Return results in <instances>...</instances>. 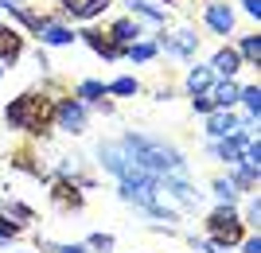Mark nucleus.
Instances as JSON below:
<instances>
[{"instance_id": "obj_1", "label": "nucleus", "mask_w": 261, "mask_h": 253, "mask_svg": "<svg viewBox=\"0 0 261 253\" xmlns=\"http://www.w3.org/2000/svg\"><path fill=\"white\" fill-rule=\"evenodd\" d=\"M121 148L133 156V164L148 172V176L164 179V176H187V160L175 152L172 144L156 140V136H144V132H129L121 136Z\"/></svg>"}, {"instance_id": "obj_2", "label": "nucleus", "mask_w": 261, "mask_h": 253, "mask_svg": "<svg viewBox=\"0 0 261 253\" xmlns=\"http://www.w3.org/2000/svg\"><path fill=\"white\" fill-rule=\"evenodd\" d=\"M4 121L12 129H28V132H43L47 125L55 121V105L43 98V94H23L4 109Z\"/></svg>"}, {"instance_id": "obj_3", "label": "nucleus", "mask_w": 261, "mask_h": 253, "mask_svg": "<svg viewBox=\"0 0 261 253\" xmlns=\"http://www.w3.org/2000/svg\"><path fill=\"white\" fill-rule=\"evenodd\" d=\"M207 230H211V245H215V249H222V245H238L242 242V218H238V210L222 203V207L207 218Z\"/></svg>"}, {"instance_id": "obj_4", "label": "nucleus", "mask_w": 261, "mask_h": 253, "mask_svg": "<svg viewBox=\"0 0 261 253\" xmlns=\"http://www.w3.org/2000/svg\"><path fill=\"white\" fill-rule=\"evenodd\" d=\"M98 156H101V167L106 172H113L117 179H129V176H137L141 167L133 164V156L121 148V140H109V144H101L98 148Z\"/></svg>"}, {"instance_id": "obj_5", "label": "nucleus", "mask_w": 261, "mask_h": 253, "mask_svg": "<svg viewBox=\"0 0 261 253\" xmlns=\"http://www.w3.org/2000/svg\"><path fill=\"white\" fill-rule=\"evenodd\" d=\"M250 140H253V132L250 129H238V132H230V136H222V140H215V144H211V152H215L222 164H238Z\"/></svg>"}, {"instance_id": "obj_6", "label": "nucleus", "mask_w": 261, "mask_h": 253, "mask_svg": "<svg viewBox=\"0 0 261 253\" xmlns=\"http://www.w3.org/2000/svg\"><path fill=\"white\" fill-rule=\"evenodd\" d=\"M55 125H59L63 132H82L86 129V109H82V101L63 98L59 105H55Z\"/></svg>"}, {"instance_id": "obj_7", "label": "nucleus", "mask_w": 261, "mask_h": 253, "mask_svg": "<svg viewBox=\"0 0 261 253\" xmlns=\"http://www.w3.org/2000/svg\"><path fill=\"white\" fill-rule=\"evenodd\" d=\"M160 47H164V51H168V55L191 59V55H195V51H199V35H195V32H187V27H184V32H175L172 39H164Z\"/></svg>"}, {"instance_id": "obj_8", "label": "nucleus", "mask_w": 261, "mask_h": 253, "mask_svg": "<svg viewBox=\"0 0 261 253\" xmlns=\"http://www.w3.org/2000/svg\"><path fill=\"white\" fill-rule=\"evenodd\" d=\"M207 132L215 136V140H222V136H230V132H238V117H234L230 109H211Z\"/></svg>"}, {"instance_id": "obj_9", "label": "nucleus", "mask_w": 261, "mask_h": 253, "mask_svg": "<svg viewBox=\"0 0 261 253\" xmlns=\"http://www.w3.org/2000/svg\"><path fill=\"white\" fill-rule=\"evenodd\" d=\"M207 94H211V101H215V109H230V105L238 101V82H234V78H222V82L211 86Z\"/></svg>"}, {"instance_id": "obj_10", "label": "nucleus", "mask_w": 261, "mask_h": 253, "mask_svg": "<svg viewBox=\"0 0 261 253\" xmlns=\"http://www.w3.org/2000/svg\"><path fill=\"white\" fill-rule=\"evenodd\" d=\"M211 70H218L222 78H234L242 70V55L234 51V47H222V51L215 55V63H211Z\"/></svg>"}, {"instance_id": "obj_11", "label": "nucleus", "mask_w": 261, "mask_h": 253, "mask_svg": "<svg viewBox=\"0 0 261 253\" xmlns=\"http://www.w3.org/2000/svg\"><path fill=\"white\" fill-rule=\"evenodd\" d=\"M207 27L218 35H226L230 27H234V12H230V4H211L207 8Z\"/></svg>"}, {"instance_id": "obj_12", "label": "nucleus", "mask_w": 261, "mask_h": 253, "mask_svg": "<svg viewBox=\"0 0 261 253\" xmlns=\"http://www.w3.org/2000/svg\"><path fill=\"white\" fill-rule=\"evenodd\" d=\"M70 16H78V20H90V16H98V12L109 8V0H59Z\"/></svg>"}, {"instance_id": "obj_13", "label": "nucleus", "mask_w": 261, "mask_h": 253, "mask_svg": "<svg viewBox=\"0 0 261 253\" xmlns=\"http://www.w3.org/2000/svg\"><path fill=\"white\" fill-rule=\"evenodd\" d=\"M109 39H113V43L117 47H129V43H137V39H141V27H137V20H117L113 23V27H109Z\"/></svg>"}, {"instance_id": "obj_14", "label": "nucleus", "mask_w": 261, "mask_h": 253, "mask_svg": "<svg viewBox=\"0 0 261 253\" xmlns=\"http://www.w3.org/2000/svg\"><path fill=\"white\" fill-rule=\"evenodd\" d=\"M82 39H86V43L94 47V51H98L101 59H117V55H121V47L113 43L109 35H101V32H82Z\"/></svg>"}, {"instance_id": "obj_15", "label": "nucleus", "mask_w": 261, "mask_h": 253, "mask_svg": "<svg viewBox=\"0 0 261 253\" xmlns=\"http://www.w3.org/2000/svg\"><path fill=\"white\" fill-rule=\"evenodd\" d=\"M55 203H59V207H82V191H78L74 179H70V183H66V179L55 183Z\"/></svg>"}, {"instance_id": "obj_16", "label": "nucleus", "mask_w": 261, "mask_h": 253, "mask_svg": "<svg viewBox=\"0 0 261 253\" xmlns=\"http://www.w3.org/2000/svg\"><path fill=\"white\" fill-rule=\"evenodd\" d=\"M35 32H39V39H43V43H70V39H74V32H70V27H63V23H39V27H35Z\"/></svg>"}, {"instance_id": "obj_17", "label": "nucleus", "mask_w": 261, "mask_h": 253, "mask_svg": "<svg viewBox=\"0 0 261 253\" xmlns=\"http://www.w3.org/2000/svg\"><path fill=\"white\" fill-rule=\"evenodd\" d=\"M20 47H23L20 32H12V27H0V59H4V63H12V59L20 55Z\"/></svg>"}, {"instance_id": "obj_18", "label": "nucleus", "mask_w": 261, "mask_h": 253, "mask_svg": "<svg viewBox=\"0 0 261 253\" xmlns=\"http://www.w3.org/2000/svg\"><path fill=\"white\" fill-rule=\"evenodd\" d=\"M187 90H191V94H207V90H211V66H191Z\"/></svg>"}, {"instance_id": "obj_19", "label": "nucleus", "mask_w": 261, "mask_h": 253, "mask_svg": "<svg viewBox=\"0 0 261 253\" xmlns=\"http://www.w3.org/2000/svg\"><path fill=\"white\" fill-rule=\"evenodd\" d=\"M230 167H234V179H230L234 187H242V191L257 187V172H253V167H246V164H230Z\"/></svg>"}, {"instance_id": "obj_20", "label": "nucleus", "mask_w": 261, "mask_h": 253, "mask_svg": "<svg viewBox=\"0 0 261 253\" xmlns=\"http://www.w3.org/2000/svg\"><path fill=\"white\" fill-rule=\"evenodd\" d=\"M129 12H137V16H144V20H152V23L164 27V12L152 8V4H144V0H129Z\"/></svg>"}, {"instance_id": "obj_21", "label": "nucleus", "mask_w": 261, "mask_h": 253, "mask_svg": "<svg viewBox=\"0 0 261 253\" xmlns=\"http://www.w3.org/2000/svg\"><path fill=\"white\" fill-rule=\"evenodd\" d=\"M106 94H109V90L101 86V82H94V78L78 86V98H82V101H101V98H106Z\"/></svg>"}, {"instance_id": "obj_22", "label": "nucleus", "mask_w": 261, "mask_h": 253, "mask_svg": "<svg viewBox=\"0 0 261 253\" xmlns=\"http://www.w3.org/2000/svg\"><path fill=\"white\" fill-rule=\"evenodd\" d=\"M242 59H246V63H257L261 59V39L257 35H246V39H242V51H238Z\"/></svg>"}, {"instance_id": "obj_23", "label": "nucleus", "mask_w": 261, "mask_h": 253, "mask_svg": "<svg viewBox=\"0 0 261 253\" xmlns=\"http://www.w3.org/2000/svg\"><path fill=\"white\" fill-rule=\"evenodd\" d=\"M215 195H218V203H234V199H238V187H234V183H230V179H215Z\"/></svg>"}, {"instance_id": "obj_24", "label": "nucleus", "mask_w": 261, "mask_h": 253, "mask_svg": "<svg viewBox=\"0 0 261 253\" xmlns=\"http://www.w3.org/2000/svg\"><path fill=\"white\" fill-rule=\"evenodd\" d=\"M238 98L246 101V109H250V113H261V90H257V86H246V90H238Z\"/></svg>"}, {"instance_id": "obj_25", "label": "nucleus", "mask_w": 261, "mask_h": 253, "mask_svg": "<svg viewBox=\"0 0 261 253\" xmlns=\"http://www.w3.org/2000/svg\"><path fill=\"white\" fill-rule=\"evenodd\" d=\"M152 55H156V43H129V59H137V63H148Z\"/></svg>"}, {"instance_id": "obj_26", "label": "nucleus", "mask_w": 261, "mask_h": 253, "mask_svg": "<svg viewBox=\"0 0 261 253\" xmlns=\"http://www.w3.org/2000/svg\"><path fill=\"white\" fill-rule=\"evenodd\" d=\"M106 90H113V94H121V98H129V94H137V78H117V82H113V86H106Z\"/></svg>"}, {"instance_id": "obj_27", "label": "nucleus", "mask_w": 261, "mask_h": 253, "mask_svg": "<svg viewBox=\"0 0 261 253\" xmlns=\"http://www.w3.org/2000/svg\"><path fill=\"white\" fill-rule=\"evenodd\" d=\"M86 249H101V253H109V249H113V238H109V234H90Z\"/></svg>"}, {"instance_id": "obj_28", "label": "nucleus", "mask_w": 261, "mask_h": 253, "mask_svg": "<svg viewBox=\"0 0 261 253\" xmlns=\"http://www.w3.org/2000/svg\"><path fill=\"white\" fill-rule=\"evenodd\" d=\"M20 230H23L20 222H12V218H0V242H8V238H16Z\"/></svg>"}, {"instance_id": "obj_29", "label": "nucleus", "mask_w": 261, "mask_h": 253, "mask_svg": "<svg viewBox=\"0 0 261 253\" xmlns=\"http://www.w3.org/2000/svg\"><path fill=\"white\" fill-rule=\"evenodd\" d=\"M191 105H195L199 113H211V109H215V101H211V94H191Z\"/></svg>"}, {"instance_id": "obj_30", "label": "nucleus", "mask_w": 261, "mask_h": 253, "mask_svg": "<svg viewBox=\"0 0 261 253\" xmlns=\"http://www.w3.org/2000/svg\"><path fill=\"white\" fill-rule=\"evenodd\" d=\"M250 226H261V199H250V210H246Z\"/></svg>"}, {"instance_id": "obj_31", "label": "nucleus", "mask_w": 261, "mask_h": 253, "mask_svg": "<svg viewBox=\"0 0 261 253\" xmlns=\"http://www.w3.org/2000/svg\"><path fill=\"white\" fill-rule=\"evenodd\" d=\"M242 253H261V238H246V242H242Z\"/></svg>"}, {"instance_id": "obj_32", "label": "nucleus", "mask_w": 261, "mask_h": 253, "mask_svg": "<svg viewBox=\"0 0 261 253\" xmlns=\"http://www.w3.org/2000/svg\"><path fill=\"white\" fill-rule=\"evenodd\" d=\"M242 8L250 12V16H261V0H242Z\"/></svg>"}, {"instance_id": "obj_33", "label": "nucleus", "mask_w": 261, "mask_h": 253, "mask_svg": "<svg viewBox=\"0 0 261 253\" xmlns=\"http://www.w3.org/2000/svg\"><path fill=\"white\" fill-rule=\"evenodd\" d=\"M195 253H218V249L211 242H195Z\"/></svg>"}, {"instance_id": "obj_34", "label": "nucleus", "mask_w": 261, "mask_h": 253, "mask_svg": "<svg viewBox=\"0 0 261 253\" xmlns=\"http://www.w3.org/2000/svg\"><path fill=\"white\" fill-rule=\"evenodd\" d=\"M59 253H86V245H59Z\"/></svg>"}]
</instances>
